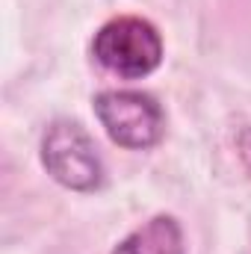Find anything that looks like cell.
<instances>
[{"label": "cell", "instance_id": "6da1fadb", "mask_svg": "<svg viewBox=\"0 0 251 254\" xmlns=\"http://www.w3.org/2000/svg\"><path fill=\"white\" fill-rule=\"evenodd\" d=\"M92 54L107 71L127 77V80H136V77L151 74L160 65L163 39L151 21L125 15V18L104 24L95 33Z\"/></svg>", "mask_w": 251, "mask_h": 254}, {"label": "cell", "instance_id": "7a4b0ae2", "mask_svg": "<svg viewBox=\"0 0 251 254\" xmlns=\"http://www.w3.org/2000/svg\"><path fill=\"white\" fill-rule=\"evenodd\" d=\"M42 163L48 175L74 192H92L104 181V166L92 136L77 122H54L42 139Z\"/></svg>", "mask_w": 251, "mask_h": 254}, {"label": "cell", "instance_id": "3957f363", "mask_svg": "<svg viewBox=\"0 0 251 254\" xmlns=\"http://www.w3.org/2000/svg\"><path fill=\"white\" fill-rule=\"evenodd\" d=\"M95 116L122 148H154L163 139L166 116L160 104L145 92H101L95 98Z\"/></svg>", "mask_w": 251, "mask_h": 254}, {"label": "cell", "instance_id": "277c9868", "mask_svg": "<svg viewBox=\"0 0 251 254\" xmlns=\"http://www.w3.org/2000/svg\"><path fill=\"white\" fill-rule=\"evenodd\" d=\"M113 254H187L184 231L175 216H154L130 237H125Z\"/></svg>", "mask_w": 251, "mask_h": 254}, {"label": "cell", "instance_id": "5b68a950", "mask_svg": "<svg viewBox=\"0 0 251 254\" xmlns=\"http://www.w3.org/2000/svg\"><path fill=\"white\" fill-rule=\"evenodd\" d=\"M237 148H240V157H243V163L251 169V127H246V130L237 136Z\"/></svg>", "mask_w": 251, "mask_h": 254}]
</instances>
